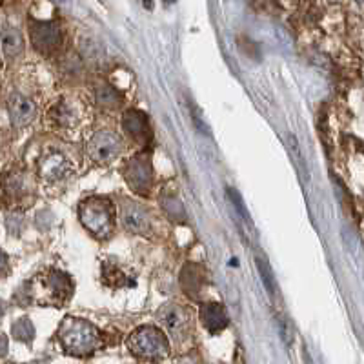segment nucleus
<instances>
[{
    "label": "nucleus",
    "instance_id": "obj_1",
    "mask_svg": "<svg viewBox=\"0 0 364 364\" xmlns=\"http://www.w3.org/2000/svg\"><path fill=\"white\" fill-rule=\"evenodd\" d=\"M57 339L68 355L87 357L102 346V336L95 326L84 318L66 317L58 328Z\"/></svg>",
    "mask_w": 364,
    "mask_h": 364
},
{
    "label": "nucleus",
    "instance_id": "obj_2",
    "mask_svg": "<svg viewBox=\"0 0 364 364\" xmlns=\"http://www.w3.org/2000/svg\"><path fill=\"white\" fill-rule=\"evenodd\" d=\"M82 226L97 239H108L115 230V206L106 197H90L79 206Z\"/></svg>",
    "mask_w": 364,
    "mask_h": 364
},
{
    "label": "nucleus",
    "instance_id": "obj_3",
    "mask_svg": "<svg viewBox=\"0 0 364 364\" xmlns=\"http://www.w3.org/2000/svg\"><path fill=\"white\" fill-rule=\"evenodd\" d=\"M133 355L142 360H162L170 355V343L157 326H141L128 339Z\"/></svg>",
    "mask_w": 364,
    "mask_h": 364
},
{
    "label": "nucleus",
    "instance_id": "obj_4",
    "mask_svg": "<svg viewBox=\"0 0 364 364\" xmlns=\"http://www.w3.org/2000/svg\"><path fill=\"white\" fill-rule=\"evenodd\" d=\"M29 38L37 51L44 55H51L58 51L63 44V28L57 21H38V18H29Z\"/></svg>",
    "mask_w": 364,
    "mask_h": 364
},
{
    "label": "nucleus",
    "instance_id": "obj_5",
    "mask_svg": "<svg viewBox=\"0 0 364 364\" xmlns=\"http://www.w3.org/2000/svg\"><path fill=\"white\" fill-rule=\"evenodd\" d=\"M122 142L112 132H99L87 141V157L97 164H106L119 157Z\"/></svg>",
    "mask_w": 364,
    "mask_h": 364
},
{
    "label": "nucleus",
    "instance_id": "obj_6",
    "mask_svg": "<svg viewBox=\"0 0 364 364\" xmlns=\"http://www.w3.org/2000/svg\"><path fill=\"white\" fill-rule=\"evenodd\" d=\"M71 171H73L71 162L68 161L63 154H57V151L48 154L41 161V177L44 178V181H63L68 175H71Z\"/></svg>",
    "mask_w": 364,
    "mask_h": 364
},
{
    "label": "nucleus",
    "instance_id": "obj_7",
    "mask_svg": "<svg viewBox=\"0 0 364 364\" xmlns=\"http://www.w3.org/2000/svg\"><path fill=\"white\" fill-rule=\"evenodd\" d=\"M9 115H11L13 124L17 128H24L29 122H33L37 115V106L31 99L21 95V93H13L9 99Z\"/></svg>",
    "mask_w": 364,
    "mask_h": 364
},
{
    "label": "nucleus",
    "instance_id": "obj_8",
    "mask_svg": "<svg viewBox=\"0 0 364 364\" xmlns=\"http://www.w3.org/2000/svg\"><path fill=\"white\" fill-rule=\"evenodd\" d=\"M42 288H44V291H48V301L57 299L60 302L66 301L71 295V290H73L71 279L68 275H64V273L55 272V269L48 272V275L42 281Z\"/></svg>",
    "mask_w": 364,
    "mask_h": 364
},
{
    "label": "nucleus",
    "instance_id": "obj_9",
    "mask_svg": "<svg viewBox=\"0 0 364 364\" xmlns=\"http://www.w3.org/2000/svg\"><path fill=\"white\" fill-rule=\"evenodd\" d=\"M161 321L175 336H184L190 328V314L177 304H168L161 310Z\"/></svg>",
    "mask_w": 364,
    "mask_h": 364
},
{
    "label": "nucleus",
    "instance_id": "obj_10",
    "mask_svg": "<svg viewBox=\"0 0 364 364\" xmlns=\"http://www.w3.org/2000/svg\"><path fill=\"white\" fill-rule=\"evenodd\" d=\"M126 178H128L129 186L139 193H144L149 188L151 182V166L144 159H135L129 162L128 170H126Z\"/></svg>",
    "mask_w": 364,
    "mask_h": 364
},
{
    "label": "nucleus",
    "instance_id": "obj_11",
    "mask_svg": "<svg viewBox=\"0 0 364 364\" xmlns=\"http://www.w3.org/2000/svg\"><path fill=\"white\" fill-rule=\"evenodd\" d=\"M120 217H122V224L128 232L146 233L149 230V215L139 204H126L120 211Z\"/></svg>",
    "mask_w": 364,
    "mask_h": 364
},
{
    "label": "nucleus",
    "instance_id": "obj_12",
    "mask_svg": "<svg viewBox=\"0 0 364 364\" xmlns=\"http://www.w3.org/2000/svg\"><path fill=\"white\" fill-rule=\"evenodd\" d=\"M200 321H203L204 328L211 333H217V331L224 330L230 323V317L226 314V308L219 302H208L204 304L203 310H200Z\"/></svg>",
    "mask_w": 364,
    "mask_h": 364
},
{
    "label": "nucleus",
    "instance_id": "obj_13",
    "mask_svg": "<svg viewBox=\"0 0 364 364\" xmlns=\"http://www.w3.org/2000/svg\"><path fill=\"white\" fill-rule=\"evenodd\" d=\"M181 282L182 288L186 290L190 297L191 295L197 297L203 291L204 284H206V275H204V272L197 264H186V268L182 269L181 273Z\"/></svg>",
    "mask_w": 364,
    "mask_h": 364
},
{
    "label": "nucleus",
    "instance_id": "obj_14",
    "mask_svg": "<svg viewBox=\"0 0 364 364\" xmlns=\"http://www.w3.org/2000/svg\"><path fill=\"white\" fill-rule=\"evenodd\" d=\"M77 106L66 100H60L58 104H55L53 108L50 109V120L58 128H71V126L77 124Z\"/></svg>",
    "mask_w": 364,
    "mask_h": 364
},
{
    "label": "nucleus",
    "instance_id": "obj_15",
    "mask_svg": "<svg viewBox=\"0 0 364 364\" xmlns=\"http://www.w3.org/2000/svg\"><path fill=\"white\" fill-rule=\"evenodd\" d=\"M124 129L135 139H146V135H148V119L141 112H128L124 115Z\"/></svg>",
    "mask_w": 364,
    "mask_h": 364
},
{
    "label": "nucleus",
    "instance_id": "obj_16",
    "mask_svg": "<svg viewBox=\"0 0 364 364\" xmlns=\"http://www.w3.org/2000/svg\"><path fill=\"white\" fill-rule=\"evenodd\" d=\"M0 38H2V48H4V53L8 57H17L24 50V41H22V35L17 29H6L4 33L0 35Z\"/></svg>",
    "mask_w": 364,
    "mask_h": 364
},
{
    "label": "nucleus",
    "instance_id": "obj_17",
    "mask_svg": "<svg viewBox=\"0 0 364 364\" xmlns=\"http://www.w3.org/2000/svg\"><path fill=\"white\" fill-rule=\"evenodd\" d=\"M6 191L9 195H15V197L28 193V178H26V175L13 173L11 177L6 178Z\"/></svg>",
    "mask_w": 364,
    "mask_h": 364
},
{
    "label": "nucleus",
    "instance_id": "obj_18",
    "mask_svg": "<svg viewBox=\"0 0 364 364\" xmlns=\"http://www.w3.org/2000/svg\"><path fill=\"white\" fill-rule=\"evenodd\" d=\"M257 266H259V272H261L262 282H264L269 297H275V279H273V273H272V269H269L266 259H262V257H257Z\"/></svg>",
    "mask_w": 364,
    "mask_h": 364
},
{
    "label": "nucleus",
    "instance_id": "obj_19",
    "mask_svg": "<svg viewBox=\"0 0 364 364\" xmlns=\"http://www.w3.org/2000/svg\"><path fill=\"white\" fill-rule=\"evenodd\" d=\"M162 208H164V211L168 213V215L171 217V219H186V213H184V208H182V204L178 203L175 197H166L164 200H161Z\"/></svg>",
    "mask_w": 364,
    "mask_h": 364
},
{
    "label": "nucleus",
    "instance_id": "obj_20",
    "mask_svg": "<svg viewBox=\"0 0 364 364\" xmlns=\"http://www.w3.org/2000/svg\"><path fill=\"white\" fill-rule=\"evenodd\" d=\"M228 195H230V199H232V203L235 204L237 211H239L240 215H242V219L248 220V224H252V219H250L248 211H246L245 203H242V199H240V197H239V193H237L235 190H232V188H228Z\"/></svg>",
    "mask_w": 364,
    "mask_h": 364
},
{
    "label": "nucleus",
    "instance_id": "obj_21",
    "mask_svg": "<svg viewBox=\"0 0 364 364\" xmlns=\"http://www.w3.org/2000/svg\"><path fill=\"white\" fill-rule=\"evenodd\" d=\"M164 2H173V0H164Z\"/></svg>",
    "mask_w": 364,
    "mask_h": 364
}]
</instances>
